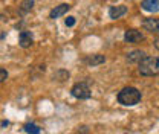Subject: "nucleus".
<instances>
[{
  "label": "nucleus",
  "instance_id": "f257e3e1",
  "mask_svg": "<svg viewBox=\"0 0 159 134\" xmlns=\"http://www.w3.org/2000/svg\"><path fill=\"white\" fill-rule=\"evenodd\" d=\"M138 70L144 76L159 75V57H145L139 63Z\"/></svg>",
  "mask_w": 159,
  "mask_h": 134
},
{
  "label": "nucleus",
  "instance_id": "f03ea898",
  "mask_svg": "<svg viewBox=\"0 0 159 134\" xmlns=\"http://www.w3.org/2000/svg\"><path fill=\"white\" fill-rule=\"evenodd\" d=\"M139 101H141V92L135 87H125L118 93V102L122 105L132 107L136 105Z\"/></svg>",
  "mask_w": 159,
  "mask_h": 134
},
{
  "label": "nucleus",
  "instance_id": "7ed1b4c3",
  "mask_svg": "<svg viewBox=\"0 0 159 134\" xmlns=\"http://www.w3.org/2000/svg\"><path fill=\"white\" fill-rule=\"evenodd\" d=\"M72 95L77 99H89L92 96V92L86 82H78L72 87Z\"/></svg>",
  "mask_w": 159,
  "mask_h": 134
},
{
  "label": "nucleus",
  "instance_id": "20e7f679",
  "mask_svg": "<svg viewBox=\"0 0 159 134\" xmlns=\"http://www.w3.org/2000/svg\"><path fill=\"white\" fill-rule=\"evenodd\" d=\"M124 40L127 43H141L144 40V35L141 31H136V29H127L125 34H124Z\"/></svg>",
  "mask_w": 159,
  "mask_h": 134
},
{
  "label": "nucleus",
  "instance_id": "39448f33",
  "mask_svg": "<svg viewBox=\"0 0 159 134\" xmlns=\"http://www.w3.org/2000/svg\"><path fill=\"white\" fill-rule=\"evenodd\" d=\"M142 28L147 32L158 34L159 32V19H145L142 21Z\"/></svg>",
  "mask_w": 159,
  "mask_h": 134
},
{
  "label": "nucleus",
  "instance_id": "423d86ee",
  "mask_svg": "<svg viewBox=\"0 0 159 134\" xmlns=\"http://www.w3.org/2000/svg\"><path fill=\"white\" fill-rule=\"evenodd\" d=\"M127 6H124V5H118V6H112L110 9H109V15H110V19L116 20L119 17H122V15H125L127 14Z\"/></svg>",
  "mask_w": 159,
  "mask_h": 134
},
{
  "label": "nucleus",
  "instance_id": "0eeeda50",
  "mask_svg": "<svg viewBox=\"0 0 159 134\" xmlns=\"http://www.w3.org/2000/svg\"><path fill=\"white\" fill-rule=\"evenodd\" d=\"M141 8L147 12H159V0H142Z\"/></svg>",
  "mask_w": 159,
  "mask_h": 134
},
{
  "label": "nucleus",
  "instance_id": "6e6552de",
  "mask_svg": "<svg viewBox=\"0 0 159 134\" xmlns=\"http://www.w3.org/2000/svg\"><path fill=\"white\" fill-rule=\"evenodd\" d=\"M70 9V6L69 5H66V3H63V5H58V6H55L52 11H51V14H49V17L51 19H58V17H61V15H64L67 11Z\"/></svg>",
  "mask_w": 159,
  "mask_h": 134
},
{
  "label": "nucleus",
  "instance_id": "1a4fd4ad",
  "mask_svg": "<svg viewBox=\"0 0 159 134\" xmlns=\"http://www.w3.org/2000/svg\"><path fill=\"white\" fill-rule=\"evenodd\" d=\"M20 46L23 49L32 46V35H31V32H28V31H21L20 32Z\"/></svg>",
  "mask_w": 159,
  "mask_h": 134
},
{
  "label": "nucleus",
  "instance_id": "9d476101",
  "mask_svg": "<svg viewBox=\"0 0 159 134\" xmlns=\"http://www.w3.org/2000/svg\"><path fill=\"white\" fill-rule=\"evenodd\" d=\"M144 58H145V54H144L142 50H133V52H130V54L127 55L129 63H141Z\"/></svg>",
  "mask_w": 159,
  "mask_h": 134
},
{
  "label": "nucleus",
  "instance_id": "9b49d317",
  "mask_svg": "<svg viewBox=\"0 0 159 134\" xmlns=\"http://www.w3.org/2000/svg\"><path fill=\"white\" fill-rule=\"evenodd\" d=\"M104 61H106V57H104V55H99V54L92 55V57H89L86 59V63H87L89 66H99V64H102Z\"/></svg>",
  "mask_w": 159,
  "mask_h": 134
},
{
  "label": "nucleus",
  "instance_id": "f8f14e48",
  "mask_svg": "<svg viewBox=\"0 0 159 134\" xmlns=\"http://www.w3.org/2000/svg\"><path fill=\"white\" fill-rule=\"evenodd\" d=\"M32 6H34V0H23V2H21V5H20L19 12L23 15V14L29 12V11L32 9Z\"/></svg>",
  "mask_w": 159,
  "mask_h": 134
},
{
  "label": "nucleus",
  "instance_id": "ddd939ff",
  "mask_svg": "<svg viewBox=\"0 0 159 134\" xmlns=\"http://www.w3.org/2000/svg\"><path fill=\"white\" fill-rule=\"evenodd\" d=\"M25 131L28 134H40V128L34 123H26L25 125Z\"/></svg>",
  "mask_w": 159,
  "mask_h": 134
},
{
  "label": "nucleus",
  "instance_id": "4468645a",
  "mask_svg": "<svg viewBox=\"0 0 159 134\" xmlns=\"http://www.w3.org/2000/svg\"><path fill=\"white\" fill-rule=\"evenodd\" d=\"M6 78H8V72H6L5 69H2V67H0V84H2Z\"/></svg>",
  "mask_w": 159,
  "mask_h": 134
},
{
  "label": "nucleus",
  "instance_id": "2eb2a0df",
  "mask_svg": "<svg viewBox=\"0 0 159 134\" xmlns=\"http://www.w3.org/2000/svg\"><path fill=\"white\" fill-rule=\"evenodd\" d=\"M75 24V17H67L66 19V26H74Z\"/></svg>",
  "mask_w": 159,
  "mask_h": 134
},
{
  "label": "nucleus",
  "instance_id": "dca6fc26",
  "mask_svg": "<svg viewBox=\"0 0 159 134\" xmlns=\"http://www.w3.org/2000/svg\"><path fill=\"white\" fill-rule=\"evenodd\" d=\"M155 47H156V49L159 50V37H158L156 40H155Z\"/></svg>",
  "mask_w": 159,
  "mask_h": 134
}]
</instances>
